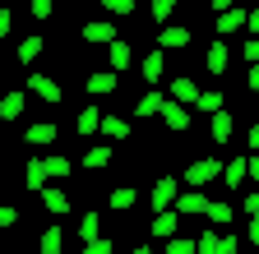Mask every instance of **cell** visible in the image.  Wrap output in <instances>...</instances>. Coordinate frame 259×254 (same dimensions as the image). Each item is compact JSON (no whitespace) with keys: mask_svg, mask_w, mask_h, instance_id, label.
<instances>
[{"mask_svg":"<svg viewBox=\"0 0 259 254\" xmlns=\"http://www.w3.org/2000/svg\"><path fill=\"white\" fill-rule=\"evenodd\" d=\"M222 176V162H218V157H194V162L185 167V185L190 189H204L208 180H218Z\"/></svg>","mask_w":259,"mask_h":254,"instance_id":"1","label":"cell"},{"mask_svg":"<svg viewBox=\"0 0 259 254\" xmlns=\"http://www.w3.org/2000/svg\"><path fill=\"white\" fill-rule=\"evenodd\" d=\"M194 254H236V236H227V231H204L199 240H194Z\"/></svg>","mask_w":259,"mask_h":254,"instance_id":"2","label":"cell"},{"mask_svg":"<svg viewBox=\"0 0 259 254\" xmlns=\"http://www.w3.org/2000/svg\"><path fill=\"white\" fill-rule=\"evenodd\" d=\"M83 42L88 46H111L116 42V23L111 19H88L83 23Z\"/></svg>","mask_w":259,"mask_h":254,"instance_id":"3","label":"cell"},{"mask_svg":"<svg viewBox=\"0 0 259 254\" xmlns=\"http://www.w3.org/2000/svg\"><path fill=\"white\" fill-rule=\"evenodd\" d=\"M190 42H194L190 28H181V23H167V28L157 33V51H162V56H167V51H185Z\"/></svg>","mask_w":259,"mask_h":254,"instance_id":"4","label":"cell"},{"mask_svg":"<svg viewBox=\"0 0 259 254\" xmlns=\"http://www.w3.org/2000/svg\"><path fill=\"white\" fill-rule=\"evenodd\" d=\"M176 194H181V185H176V176H162V180L153 185V199H148V204H153L157 213H167V208H176Z\"/></svg>","mask_w":259,"mask_h":254,"instance_id":"5","label":"cell"},{"mask_svg":"<svg viewBox=\"0 0 259 254\" xmlns=\"http://www.w3.org/2000/svg\"><path fill=\"white\" fill-rule=\"evenodd\" d=\"M157 116H162V125H167L171 134H185V130H190V111H185V107H176L171 97L162 102V111H157Z\"/></svg>","mask_w":259,"mask_h":254,"instance_id":"6","label":"cell"},{"mask_svg":"<svg viewBox=\"0 0 259 254\" xmlns=\"http://www.w3.org/2000/svg\"><path fill=\"white\" fill-rule=\"evenodd\" d=\"M23 107H28V92H23V88H10L5 97H0V120L14 125V120L23 116Z\"/></svg>","mask_w":259,"mask_h":254,"instance_id":"7","label":"cell"},{"mask_svg":"<svg viewBox=\"0 0 259 254\" xmlns=\"http://www.w3.org/2000/svg\"><path fill=\"white\" fill-rule=\"evenodd\" d=\"M176 217L185 213V217H194V213H208V194L204 189H185V194H176V208H171Z\"/></svg>","mask_w":259,"mask_h":254,"instance_id":"8","label":"cell"},{"mask_svg":"<svg viewBox=\"0 0 259 254\" xmlns=\"http://www.w3.org/2000/svg\"><path fill=\"white\" fill-rule=\"evenodd\" d=\"M47 180H51V171H47V157H32V162L23 167V185L32 189V194H42V189H47Z\"/></svg>","mask_w":259,"mask_h":254,"instance_id":"9","label":"cell"},{"mask_svg":"<svg viewBox=\"0 0 259 254\" xmlns=\"http://www.w3.org/2000/svg\"><path fill=\"white\" fill-rule=\"evenodd\" d=\"M28 88H32V92H37V97H42V102H51V107H60V92H65V88H60V83H56L51 74H32V79H28Z\"/></svg>","mask_w":259,"mask_h":254,"instance_id":"10","label":"cell"},{"mask_svg":"<svg viewBox=\"0 0 259 254\" xmlns=\"http://www.w3.org/2000/svg\"><path fill=\"white\" fill-rule=\"evenodd\" d=\"M37 199H42V208H47V213H56V217H65V213L74 208V199L65 194V189H56V185H47V189H42Z\"/></svg>","mask_w":259,"mask_h":254,"instance_id":"11","label":"cell"},{"mask_svg":"<svg viewBox=\"0 0 259 254\" xmlns=\"http://www.w3.org/2000/svg\"><path fill=\"white\" fill-rule=\"evenodd\" d=\"M245 14H250V10H241V5H232L227 14H218V42L232 37V33H241V28H245Z\"/></svg>","mask_w":259,"mask_h":254,"instance_id":"12","label":"cell"},{"mask_svg":"<svg viewBox=\"0 0 259 254\" xmlns=\"http://www.w3.org/2000/svg\"><path fill=\"white\" fill-rule=\"evenodd\" d=\"M232 46L227 42H208V51H204V65H208V74H227V65H232V56H227Z\"/></svg>","mask_w":259,"mask_h":254,"instance_id":"13","label":"cell"},{"mask_svg":"<svg viewBox=\"0 0 259 254\" xmlns=\"http://www.w3.org/2000/svg\"><path fill=\"white\" fill-rule=\"evenodd\" d=\"M199 92H204V88H194V79H185V74L171 79V102H176V107H194V102H199Z\"/></svg>","mask_w":259,"mask_h":254,"instance_id":"14","label":"cell"},{"mask_svg":"<svg viewBox=\"0 0 259 254\" xmlns=\"http://www.w3.org/2000/svg\"><path fill=\"white\" fill-rule=\"evenodd\" d=\"M162 65H167V56H162V51H148V56H144L139 74H144V83H148V88H157V83H162Z\"/></svg>","mask_w":259,"mask_h":254,"instance_id":"15","label":"cell"},{"mask_svg":"<svg viewBox=\"0 0 259 254\" xmlns=\"http://www.w3.org/2000/svg\"><path fill=\"white\" fill-rule=\"evenodd\" d=\"M232 130H236L232 111H218V116H208V134H213V143H227V139H232Z\"/></svg>","mask_w":259,"mask_h":254,"instance_id":"16","label":"cell"},{"mask_svg":"<svg viewBox=\"0 0 259 254\" xmlns=\"http://www.w3.org/2000/svg\"><path fill=\"white\" fill-rule=\"evenodd\" d=\"M23 139L32 148H47V143H56V125L51 120H37V125H28V130H23Z\"/></svg>","mask_w":259,"mask_h":254,"instance_id":"17","label":"cell"},{"mask_svg":"<svg viewBox=\"0 0 259 254\" xmlns=\"http://www.w3.org/2000/svg\"><path fill=\"white\" fill-rule=\"evenodd\" d=\"M107 204H111L116 213H130V208L139 204V189H135V185H116L111 194H107Z\"/></svg>","mask_w":259,"mask_h":254,"instance_id":"18","label":"cell"},{"mask_svg":"<svg viewBox=\"0 0 259 254\" xmlns=\"http://www.w3.org/2000/svg\"><path fill=\"white\" fill-rule=\"evenodd\" d=\"M194 111H199V116H218V111H227V97H222L218 88H204L199 102H194Z\"/></svg>","mask_w":259,"mask_h":254,"instance_id":"19","label":"cell"},{"mask_svg":"<svg viewBox=\"0 0 259 254\" xmlns=\"http://www.w3.org/2000/svg\"><path fill=\"white\" fill-rule=\"evenodd\" d=\"M107 70H111V74L130 70V42H120V37H116V42L107 46Z\"/></svg>","mask_w":259,"mask_h":254,"instance_id":"20","label":"cell"},{"mask_svg":"<svg viewBox=\"0 0 259 254\" xmlns=\"http://www.w3.org/2000/svg\"><path fill=\"white\" fill-rule=\"evenodd\" d=\"M88 92H93V97L116 92V74H111V70H93V74H88Z\"/></svg>","mask_w":259,"mask_h":254,"instance_id":"21","label":"cell"},{"mask_svg":"<svg viewBox=\"0 0 259 254\" xmlns=\"http://www.w3.org/2000/svg\"><path fill=\"white\" fill-rule=\"evenodd\" d=\"M37 254H65V231L60 227H47L37 236Z\"/></svg>","mask_w":259,"mask_h":254,"instance_id":"22","label":"cell"},{"mask_svg":"<svg viewBox=\"0 0 259 254\" xmlns=\"http://www.w3.org/2000/svg\"><path fill=\"white\" fill-rule=\"evenodd\" d=\"M148 236L171 240V236H176V213H171V208H167V213H153V227H148Z\"/></svg>","mask_w":259,"mask_h":254,"instance_id":"23","label":"cell"},{"mask_svg":"<svg viewBox=\"0 0 259 254\" xmlns=\"http://www.w3.org/2000/svg\"><path fill=\"white\" fill-rule=\"evenodd\" d=\"M74 130L88 139V134H97V130H102V111H97V107H83L79 111V120H74Z\"/></svg>","mask_w":259,"mask_h":254,"instance_id":"24","label":"cell"},{"mask_svg":"<svg viewBox=\"0 0 259 254\" xmlns=\"http://www.w3.org/2000/svg\"><path fill=\"white\" fill-rule=\"evenodd\" d=\"M162 102H167V97H162L157 88H148L144 97H139V107H135V116H139V120H148V116H157V111H162Z\"/></svg>","mask_w":259,"mask_h":254,"instance_id":"25","label":"cell"},{"mask_svg":"<svg viewBox=\"0 0 259 254\" xmlns=\"http://www.w3.org/2000/svg\"><path fill=\"white\" fill-rule=\"evenodd\" d=\"M42 46H47V42H42L37 33H32V37H23V42H19V51H14V56H19V65H32V60L42 56Z\"/></svg>","mask_w":259,"mask_h":254,"instance_id":"26","label":"cell"},{"mask_svg":"<svg viewBox=\"0 0 259 254\" xmlns=\"http://www.w3.org/2000/svg\"><path fill=\"white\" fill-rule=\"evenodd\" d=\"M222 180H227V189H241V180H245V157H232V162L222 167Z\"/></svg>","mask_w":259,"mask_h":254,"instance_id":"27","label":"cell"},{"mask_svg":"<svg viewBox=\"0 0 259 254\" xmlns=\"http://www.w3.org/2000/svg\"><path fill=\"white\" fill-rule=\"evenodd\" d=\"M102 134L107 139H130V120L125 116H102Z\"/></svg>","mask_w":259,"mask_h":254,"instance_id":"28","label":"cell"},{"mask_svg":"<svg viewBox=\"0 0 259 254\" xmlns=\"http://www.w3.org/2000/svg\"><path fill=\"white\" fill-rule=\"evenodd\" d=\"M79 236H83V240H93V236H102V217H97V208H88V213L79 217Z\"/></svg>","mask_w":259,"mask_h":254,"instance_id":"29","label":"cell"},{"mask_svg":"<svg viewBox=\"0 0 259 254\" xmlns=\"http://www.w3.org/2000/svg\"><path fill=\"white\" fill-rule=\"evenodd\" d=\"M208 222L222 231L227 222H232V204H222V199H208Z\"/></svg>","mask_w":259,"mask_h":254,"instance_id":"30","label":"cell"},{"mask_svg":"<svg viewBox=\"0 0 259 254\" xmlns=\"http://www.w3.org/2000/svg\"><path fill=\"white\" fill-rule=\"evenodd\" d=\"M83 167H88V171L111 167V148H88V153H83Z\"/></svg>","mask_w":259,"mask_h":254,"instance_id":"31","label":"cell"},{"mask_svg":"<svg viewBox=\"0 0 259 254\" xmlns=\"http://www.w3.org/2000/svg\"><path fill=\"white\" fill-rule=\"evenodd\" d=\"M47 171H51L56 180H65V176L74 171V162H70V157H60V153H51V157H47Z\"/></svg>","mask_w":259,"mask_h":254,"instance_id":"32","label":"cell"},{"mask_svg":"<svg viewBox=\"0 0 259 254\" xmlns=\"http://www.w3.org/2000/svg\"><path fill=\"white\" fill-rule=\"evenodd\" d=\"M83 254H116V240L111 236H93V240H83Z\"/></svg>","mask_w":259,"mask_h":254,"instance_id":"33","label":"cell"},{"mask_svg":"<svg viewBox=\"0 0 259 254\" xmlns=\"http://www.w3.org/2000/svg\"><path fill=\"white\" fill-rule=\"evenodd\" d=\"M102 10L116 14V19H130V14H135V0H102Z\"/></svg>","mask_w":259,"mask_h":254,"instance_id":"34","label":"cell"},{"mask_svg":"<svg viewBox=\"0 0 259 254\" xmlns=\"http://www.w3.org/2000/svg\"><path fill=\"white\" fill-rule=\"evenodd\" d=\"M167 254H194V240L190 236H171L167 240Z\"/></svg>","mask_w":259,"mask_h":254,"instance_id":"35","label":"cell"},{"mask_svg":"<svg viewBox=\"0 0 259 254\" xmlns=\"http://www.w3.org/2000/svg\"><path fill=\"white\" fill-rule=\"evenodd\" d=\"M167 14H176V5H171V0H153V19H157L162 28H167Z\"/></svg>","mask_w":259,"mask_h":254,"instance_id":"36","label":"cell"},{"mask_svg":"<svg viewBox=\"0 0 259 254\" xmlns=\"http://www.w3.org/2000/svg\"><path fill=\"white\" fill-rule=\"evenodd\" d=\"M241 56H245V60H250V65H259V37H250V42H245V46H241Z\"/></svg>","mask_w":259,"mask_h":254,"instance_id":"37","label":"cell"},{"mask_svg":"<svg viewBox=\"0 0 259 254\" xmlns=\"http://www.w3.org/2000/svg\"><path fill=\"white\" fill-rule=\"evenodd\" d=\"M51 10H56L51 0H32V19H51Z\"/></svg>","mask_w":259,"mask_h":254,"instance_id":"38","label":"cell"},{"mask_svg":"<svg viewBox=\"0 0 259 254\" xmlns=\"http://www.w3.org/2000/svg\"><path fill=\"white\" fill-rule=\"evenodd\" d=\"M19 222V208H10V204H0V227H14Z\"/></svg>","mask_w":259,"mask_h":254,"instance_id":"39","label":"cell"},{"mask_svg":"<svg viewBox=\"0 0 259 254\" xmlns=\"http://www.w3.org/2000/svg\"><path fill=\"white\" fill-rule=\"evenodd\" d=\"M245 176L259 185V153H250V157H245Z\"/></svg>","mask_w":259,"mask_h":254,"instance_id":"40","label":"cell"},{"mask_svg":"<svg viewBox=\"0 0 259 254\" xmlns=\"http://www.w3.org/2000/svg\"><path fill=\"white\" fill-rule=\"evenodd\" d=\"M10 28H14V14H10V10H0V42L10 37Z\"/></svg>","mask_w":259,"mask_h":254,"instance_id":"41","label":"cell"},{"mask_svg":"<svg viewBox=\"0 0 259 254\" xmlns=\"http://www.w3.org/2000/svg\"><path fill=\"white\" fill-rule=\"evenodd\" d=\"M245 240H250V245H259V217H250V227H245Z\"/></svg>","mask_w":259,"mask_h":254,"instance_id":"42","label":"cell"},{"mask_svg":"<svg viewBox=\"0 0 259 254\" xmlns=\"http://www.w3.org/2000/svg\"><path fill=\"white\" fill-rule=\"evenodd\" d=\"M245 143H250V153H259V125H250V130H245Z\"/></svg>","mask_w":259,"mask_h":254,"instance_id":"43","label":"cell"},{"mask_svg":"<svg viewBox=\"0 0 259 254\" xmlns=\"http://www.w3.org/2000/svg\"><path fill=\"white\" fill-rule=\"evenodd\" d=\"M245 213H250V217H259V189H254V194H245Z\"/></svg>","mask_w":259,"mask_h":254,"instance_id":"44","label":"cell"},{"mask_svg":"<svg viewBox=\"0 0 259 254\" xmlns=\"http://www.w3.org/2000/svg\"><path fill=\"white\" fill-rule=\"evenodd\" d=\"M245 28H250L254 37H259V10H250V14H245Z\"/></svg>","mask_w":259,"mask_h":254,"instance_id":"45","label":"cell"},{"mask_svg":"<svg viewBox=\"0 0 259 254\" xmlns=\"http://www.w3.org/2000/svg\"><path fill=\"white\" fill-rule=\"evenodd\" d=\"M245 88H250V92H259V65H250V79H245Z\"/></svg>","mask_w":259,"mask_h":254,"instance_id":"46","label":"cell"},{"mask_svg":"<svg viewBox=\"0 0 259 254\" xmlns=\"http://www.w3.org/2000/svg\"><path fill=\"white\" fill-rule=\"evenodd\" d=\"M130 254H153V249H148V245H139V249H130Z\"/></svg>","mask_w":259,"mask_h":254,"instance_id":"47","label":"cell"},{"mask_svg":"<svg viewBox=\"0 0 259 254\" xmlns=\"http://www.w3.org/2000/svg\"><path fill=\"white\" fill-rule=\"evenodd\" d=\"M0 189H5V176H0Z\"/></svg>","mask_w":259,"mask_h":254,"instance_id":"48","label":"cell"}]
</instances>
